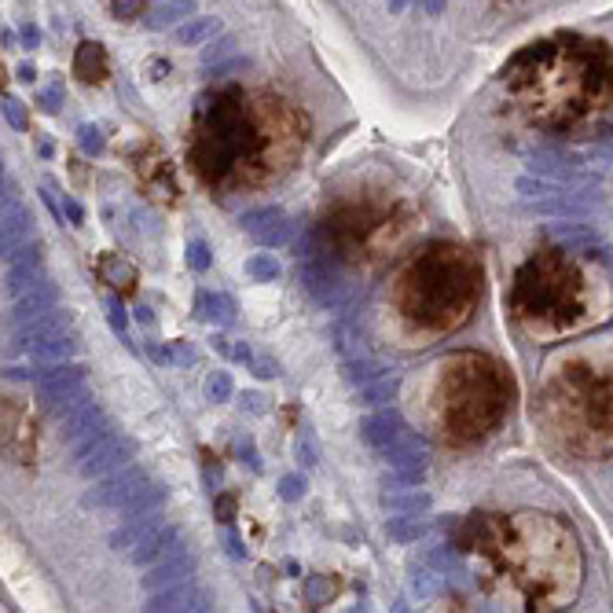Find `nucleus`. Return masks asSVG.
<instances>
[{
  "label": "nucleus",
  "mask_w": 613,
  "mask_h": 613,
  "mask_svg": "<svg viewBox=\"0 0 613 613\" xmlns=\"http://www.w3.org/2000/svg\"><path fill=\"white\" fill-rule=\"evenodd\" d=\"M107 52L100 41H81L78 52H73V78H81L85 85H103L107 81Z\"/></svg>",
  "instance_id": "nucleus-10"
},
{
  "label": "nucleus",
  "mask_w": 613,
  "mask_h": 613,
  "mask_svg": "<svg viewBox=\"0 0 613 613\" xmlns=\"http://www.w3.org/2000/svg\"><path fill=\"white\" fill-rule=\"evenodd\" d=\"M456 548L474 562L485 592L510 609H566L580 595L584 551L555 514H471L456 529Z\"/></svg>",
  "instance_id": "nucleus-2"
},
{
  "label": "nucleus",
  "mask_w": 613,
  "mask_h": 613,
  "mask_svg": "<svg viewBox=\"0 0 613 613\" xmlns=\"http://www.w3.org/2000/svg\"><path fill=\"white\" fill-rule=\"evenodd\" d=\"M510 367L478 349L441 356L419 386V415L426 433L445 448H474L493 437L514 408Z\"/></svg>",
  "instance_id": "nucleus-5"
},
{
  "label": "nucleus",
  "mask_w": 613,
  "mask_h": 613,
  "mask_svg": "<svg viewBox=\"0 0 613 613\" xmlns=\"http://www.w3.org/2000/svg\"><path fill=\"white\" fill-rule=\"evenodd\" d=\"M309 118L264 85H220L195 103L188 169L213 195H247L280 184L302 162Z\"/></svg>",
  "instance_id": "nucleus-1"
},
{
  "label": "nucleus",
  "mask_w": 613,
  "mask_h": 613,
  "mask_svg": "<svg viewBox=\"0 0 613 613\" xmlns=\"http://www.w3.org/2000/svg\"><path fill=\"white\" fill-rule=\"evenodd\" d=\"M419 228V213L411 199L389 184L360 180L349 191H338L327 199L320 232L327 247L356 268H375L394 261Z\"/></svg>",
  "instance_id": "nucleus-8"
},
{
  "label": "nucleus",
  "mask_w": 613,
  "mask_h": 613,
  "mask_svg": "<svg viewBox=\"0 0 613 613\" xmlns=\"http://www.w3.org/2000/svg\"><path fill=\"white\" fill-rule=\"evenodd\" d=\"M143 8H147V0H111L114 19H133V15H140Z\"/></svg>",
  "instance_id": "nucleus-12"
},
{
  "label": "nucleus",
  "mask_w": 613,
  "mask_h": 613,
  "mask_svg": "<svg viewBox=\"0 0 613 613\" xmlns=\"http://www.w3.org/2000/svg\"><path fill=\"white\" fill-rule=\"evenodd\" d=\"M485 268L481 257L452 239H433L411 250L389 280L386 312L408 346L452 338L481 305Z\"/></svg>",
  "instance_id": "nucleus-4"
},
{
  "label": "nucleus",
  "mask_w": 613,
  "mask_h": 613,
  "mask_svg": "<svg viewBox=\"0 0 613 613\" xmlns=\"http://www.w3.org/2000/svg\"><path fill=\"white\" fill-rule=\"evenodd\" d=\"M100 276H103L118 294H133V290H136V272H133V264H129V261H121L118 254H103V261H100Z\"/></svg>",
  "instance_id": "nucleus-11"
},
{
  "label": "nucleus",
  "mask_w": 613,
  "mask_h": 613,
  "mask_svg": "<svg viewBox=\"0 0 613 613\" xmlns=\"http://www.w3.org/2000/svg\"><path fill=\"white\" fill-rule=\"evenodd\" d=\"M540 423L562 452H613V353H577L551 367Z\"/></svg>",
  "instance_id": "nucleus-7"
},
{
  "label": "nucleus",
  "mask_w": 613,
  "mask_h": 613,
  "mask_svg": "<svg viewBox=\"0 0 613 613\" xmlns=\"http://www.w3.org/2000/svg\"><path fill=\"white\" fill-rule=\"evenodd\" d=\"M136 180L143 184L147 199H158V203H177V173L173 165L165 162L162 151L155 147H143V155H136Z\"/></svg>",
  "instance_id": "nucleus-9"
},
{
  "label": "nucleus",
  "mask_w": 613,
  "mask_h": 613,
  "mask_svg": "<svg viewBox=\"0 0 613 613\" xmlns=\"http://www.w3.org/2000/svg\"><path fill=\"white\" fill-rule=\"evenodd\" d=\"M507 312L533 341L573 338L609 316V290L580 254L544 247L533 250L507 290Z\"/></svg>",
  "instance_id": "nucleus-6"
},
{
  "label": "nucleus",
  "mask_w": 613,
  "mask_h": 613,
  "mask_svg": "<svg viewBox=\"0 0 613 613\" xmlns=\"http://www.w3.org/2000/svg\"><path fill=\"white\" fill-rule=\"evenodd\" d=\"M500 92L536 129L558 136L587 133L613 111V48L580 34L533 41L500 70Z\"/></svg>",
  "instance_id": "nucleus-3"
}]
</instances>
